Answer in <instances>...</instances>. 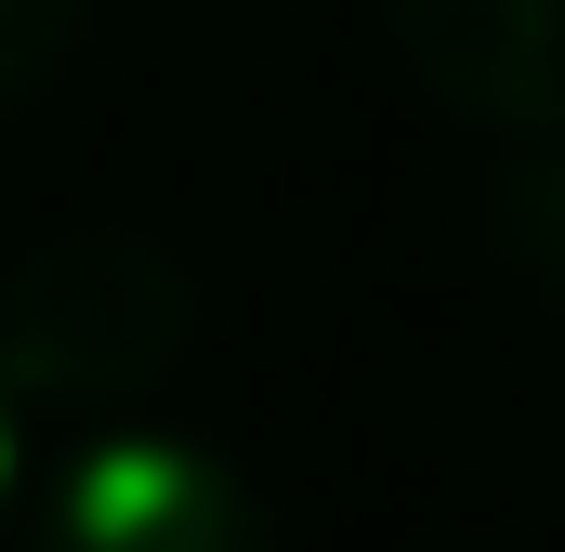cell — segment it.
Returning <instances> with one entry per match:
<instances>
[{"instance_id": "4", "label": "cell", "mask_w": 565, "mask_h": 552, "mask_svg": "<svg viewBox=\"0 0 565 552\" xmlns=\"http://www.w3.org/2000/svg\"><path fill=\"white\" fill-rule=\"evenodd\" d=\"M500 251L565 289V132H526V171L500 184Z\"/></svg>"}, {"instance_id": "6", "label": "cell", "mask_w": 565, "mask_h": 552, "mask_svg": "<svg viewBox=\"0 0 565 552\" xmlns=\"http://www.w3.org/2000/svg\"><path fill=\"white\" fill-rule=\"evenodd\" d=\"M13 474H26V408H13V382H0V500H13Z\"/></svg>"}, {"instance_id": "5", "label": "cell", "mask_w": 565, "mask_h": 552, "mask_svg": "<svg viewBox=\"0 0 565 552\" xmlns=\"http://www.w3.org/2000/svg\"><path fill=\"white\" fill-rule=\"evenodd\" d=\"M66 40H79V0H0V119L66 66Z\"/></svg>"}, {"instance_id": "3", "label": "cell", "mask_w": 565, "mask_h": 552, "mask_svg": "<svg viewBox=\"0 0 565 552\" xmlns=\"http://www.w3.org/2000/svg\"><path fill=\"white\" fill-rule=\"evenodd\" d=\"M395 53L473 132H565V0H395Z\"/></svg>"}, {"instance_id": "1", "label": "cell", "mask_w": 565, "mask_h": 552, "mask_svg": "<svg viewBox=\"0 0 565 552\" xmlns=\"http://www.w3.org/2000/svg\"><path fill=\"white\" fill-rule=\"evenodd\" d=\"M198 342V276L158 237L79 224L0 276V382L26 421H119Z\"/></svg>"}, {"instance_id": "2", "label": "cell", "mask_w": 565, "mask_h": 552, "mask_svg": "<svg viewBox=\"0 0 565 552\" xmlns=\"http://www.w3.org/2000/svg\"><path fill=\"white\" fill-rule=\"evenodd\" d=\"M26 552H277V527H264V500L237 487L224 447L158 434V421H106L40 487Z\"/></svg>"}]
</instances>
